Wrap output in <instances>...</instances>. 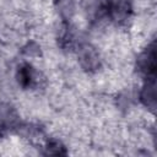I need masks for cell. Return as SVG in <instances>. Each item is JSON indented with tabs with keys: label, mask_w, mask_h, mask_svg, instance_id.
<instances>
[{
	"label": "cell",
	"mask_w": 157,
	"mask_h": 157,
	"mask_svg": "<svg viewBox=\"0 0 157 157\" xmlns=\"http://www.w3.org/2000/svg\"><path fill=\"white\" fill-rule=\"evenodd\" d=\"M33 80V76H32V70L28 65L23 66L22 69H20L18 71V82L22 85V86H29L31 82Z\"/></svg>",
	"instance_id": "obj_1"
}]
</instances>
